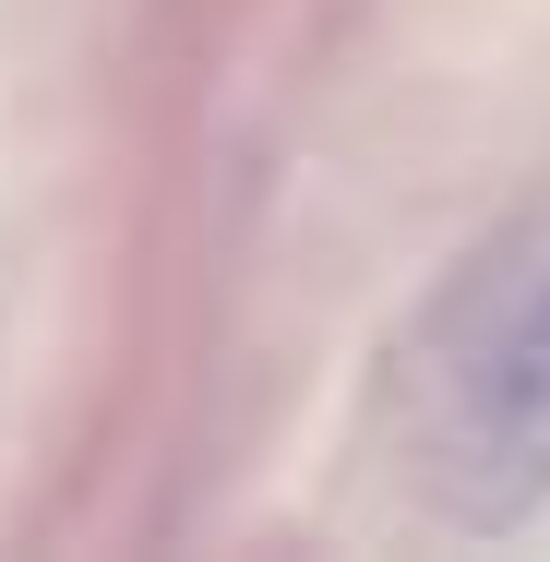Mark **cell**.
I'll return each instance as SVG.
<instances>
[{
  "instance_id": "6da1fadb",
  "label": "cell",
  "mask_w": 550,
  "mask_h": 562,
  "mask_svg": "<svg viewBox=\"0 0 550 562\" xmlns=\"http://www.w3.org/2000/svg\"><path fill=\"white\" fill-rule=\"evenodd\" d=\"M395 479L454 539L550 515V216L454 263L395 359Z\"/></svg>"
}]
</instances>
